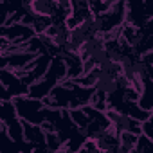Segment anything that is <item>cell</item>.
Here are the masks:
<instances>
[{
    "instance_id": "3",
    "label": "cell",
    "mask_w": 153,
    "mask_h": 153,
    "mask_svg": "<svg viewBox=\"0 0 153 153\" xmlns=\"http://www.w3.org/2000/svg\"><path fill=\"white\" fill-rule=\"evenodd\" d=\"M56 153H72V151H70V149H68L67 146H63V148H61L59 151H56Z\"/></svg>"
},
{
    "instance_id": "4",
    "label": "cell",
    "mask_w": 153,
    "mask_h": 153,
    "mask_svg": "<svg viewBox=\"0 0 153 153\" xmlns=\"http://www.w3.org/2000/svg\"><path fill=\"white\" fill-rule=\"evenodd\" d=\"M149 65H153V63H149Z\"/></svg>"
},
{
    "instance_id": "1",
    "label": "cell",
    "mask_w": 153,
    "mask_h": 153,
    "mask_svg": "<svg viewBox=\"0 0 153 153\" xmlns=\"http://www.w3.org/2000/svg\"><path fill=\"white\" fill-rule=\"evenodd\" d=\"M139 137L140 135H135V133H130V131H119V149H121V153H133L135 146L139 142Z\"/></svg>"
},
{
    "instance_id": "2",
    "label": "cell",
    "mask_w": 153,
    "mask_h": 153,
    "mask_svg": "<svg viewBox=\"0 0 153 153\" xmlns=\"http://www.w3.org/2000/svg\"><path fill=\"white\" fill-rule=\"evenodd\" d=\"M133 153H153V139H149L148 135L142 133L139 137V142H137Z\"/></svg>"
}]
</instances>
